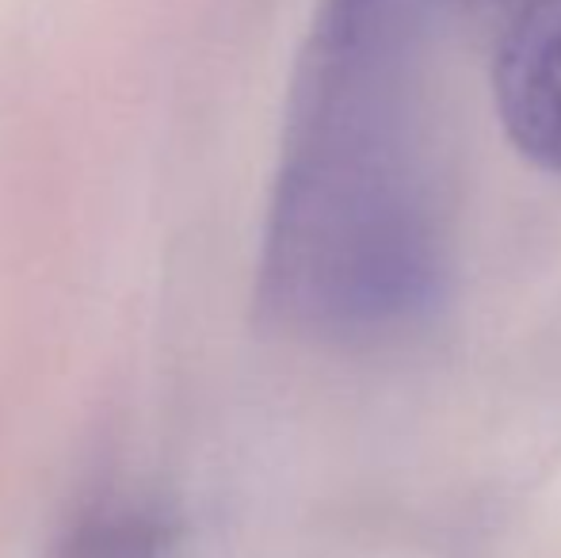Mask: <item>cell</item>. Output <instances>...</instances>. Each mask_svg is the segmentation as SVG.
Listing matches in <instances>:
<instances>
[{
	"instance_id": "obj_1",
	"label": "cell",
	"mask_w": 561,
	"mask_h": 558,
	"mask_svg": "<svg viewBox=\"0 0 561 558\" xmlns=\"http://www.w3.org/2000/svg\"><path fill=\"white\" fill-rule=\"evenodd\" d=\"M450 0H321L298 50L256 303L283 333L370 344L421 326L450 276L424 127V46Z\"/></svg>"
},
{
	"instance_id": "obj_2",
	"label": "cell",
	"mask_w": 561,
	"mask_h": 558,
	"mask_svg": "<svg viewBox=\"0 0 561 558\" xmlns=\"http://www.w3.org/2000/svg\"><path fill=\"white\" fill-rule=\"evenodd\" d=\"M493 104L516 153L561 176V0H535L496 35Z\"/></svg>"
},
{
	"instance_id": "obj_3",
	"label": "cell",
	"mask_w": 561,
	"mask_h": 558,
	"mask_svg": "<svg viewBox=\"0 0 561 558\" xmlns=\"http://www.w3.org/2000/svg\"><path fill=\"white\" fill-rule=\"evenodd\" d=\"M176 532L164 516L123 509L89 521L61 558H172Z\"/></svg>"
},
{
	"instance_id": "obj_4",
	"label": "cell",
	"mask_w": 561,
	"mask_h": 558,
	"mask_svg": "<svg viewBox=\"0 0 561 558\" xmlns=\"http://www.w3.org/2000/svg\"><path fill=\"white\" fill-rule=\"evenodd\" d=\"M462 15H470L478 27H489L493 35H501L524 8H531L535 0H450Z\"/></svg>"
}]
</instances>
